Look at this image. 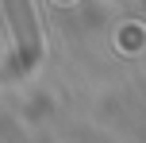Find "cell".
I'll list each match as a JSON object with an SVG mask.
<instances>
[{"mask_svg": "<svg viewBox=\"0 0 146 143\" xmlns=\"http://www.w3.org/2000/svg\"><path fill=\"white\" fill-rule=\"evenodd\" d=\"M8 12H12V23H15V35H19V54L23 58H35V31H31V12H27V0H4Z\"/></svg>", "mask_w": 146, "mask_h": 143, "instance_id": "obj_1", "label": "cell"}]
</instances>
